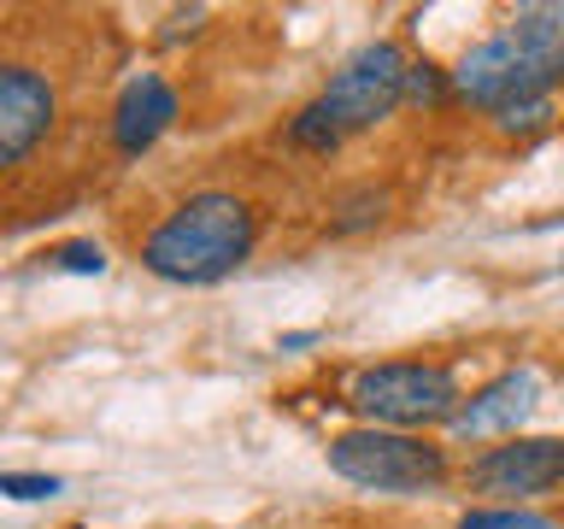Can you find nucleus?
<instances>
[{"instance_id": "f257e3e1", "label": "nucleus", "mask_w": 564, "mask_h": 529, "mask_svg": "<svg viewBox=\"0 0 564 529\" xmlns=\"http://www.w3.org/2000/svg\"><path fill=\"white\" fill-rule=\"evenodd\" d=\"M264 212L241 188H188L135 241L141 271L171 289H218L259 253Z\"/></svg>"}, {"instance_id": "f03ea898", "label": "nucleus", "mask_w": 564, "mask_h": 529, "mask_svg": "<svg viewBox=\"0 0 564 529\" xmlns=\"http://www.w3.org/2000/svg\"><path fill=\"white\" fill-rule=\"evenodd\" d=\"M558 88H564V7H546V0L518 7L500 30H488L482 42H470L453 60L458 106L482 118L518 100L558 95Z\"/></svg>"}, {"instance_id": "7ed1b4c3", "label": "nucleus", "mask_w": 564, "mask_h": 529, "mask_svg": "<svg viewBox=\"0 0 564 529\" xmlns=\"http://www.w3.org/2000/svg\"><path fill=\"white\" fill-rule=\"evenodd\" d=\"M324 465L341 483L365 494H394V500H423V494H447L458 483L453 447L435 435L412 430H377V423H347L324 441Z\"/></svg>"}, {"instance_id": "20e7f679", "label": "nucleus", "mask_w": 564, "mask_h": 529, "mask_svg": "<svg viewBox=\"0 0 564 529\" xmlns=\"http://www.w3.org/2000/svg\"><path fill=\"white\" fill-rule=\"evenodd\" d=\"M458 400H465V382L447 359H377L347 377V412L377 430L435 435L453 423Z\"/></svg>"}, {"instance_id": "39448f33", "label": "nucleus", "mask_w": 564, "mask_h": 529, "mask_svg": "<svg viewBox=\"0 0 564 529\" xmlns=\"http://www.w3.org/2000/svg\"><path fill=\"white\" fill-rule=\"evenodd\" d=\"M65 123V83L42 53L0 47V183L35 165Z\"/></svg>"}, {"instance_id": "423d86ee", "label": "nucleus", "mask_w": 564, "mask_h": 529, "mask_svg": "<svg viewBox=\"0 0 564 529\" xmlns=\"http://www.w3.org/2000/svg\"><path fill=\"white\" fill-rule=\"evenodd\" d=\"M405 65H412V53H405L394 35L359 42L324 77V88H317L312 100L335 118V130H341L347 141L370 136V130H382V123L405 106Z\"/></svg>"}, {"instance_id": "0eeeda50", "label": "nucleus", "mask_w": 564, "mask_h": 529, "mask_svg": "<svg viewBox=\"0 0 564 529\" xmlns=\"http://www.w3.org/2000/svg\"><path fill=\"white\" fill-rule=\"evenodd\" d=\"M458 483L482 494V506H529L564 488V435H506L476 447L458 465Z\"/></svg>"}, {"instance_id": "6e6552de", "label": "nucleus", "mask_w": 564, "mask_h": 529, "mask_svg": "<svg viewBox=\"0 0 564 529\" xmlns=\"http://www.w3.org/2000/svg\"><path fill=\"white\" fill-rule=\"evenodd\" d=\"M176 118H183L176 77H165L159 65H141L118 83L112 106H106V148H112L118 165H135V159H148L176 130Z\"/></svg>"}, {"instance_id": "1a4fd4ad", "label": "nucleus", "mask_w": 564, "mask_h": 529, "mask_svg": "<svg viewBox=\"0 0 564 529\" xmlns=\"http://www.w3.org/2000/svg\"><path fill=\"white\" fill-rule=\"evenodd\" d=\"M535 406H541V377L529 365H506L458 400V412L447 423V441H458V447H488V441L523 435V423L535 418Z\"/></svg>"}, {"instance_id": "9d476101", "label": "nucleus", "mask_w": 564, "mask_h": 529, "mask_svg": "<svg viewBox=\"0 0 564 529\" xmlns=\"http://www.w3.org/2000/svg\"><path fill=\"white\" fill-rule=\"evenodd\" d=\"M394 218V188L365 176V183H347L341 194H329L324 206V236L329 241H359V236H377V229Z\"/></svg>"}, {"instance_id": "9b49d317", "label": "nucleus", "mask_w": 564, "mask_h": 529, "mask_svg": "<svg viewBox=\"0 0 564 529\" xmlns=\"http://www.w3.org/2000/svg\"><path fill=\"white\" fill-rule=\"evenodd\" d=\"M282 141H289L294 153H306V159H329V153H341V148H347V136L335 130V118H329L317 100L294 106L289 123H282Z\"/></svg>"}, {"instance_id": "f8f14e48", "label": "nucleus", "mask_w": 564, "mask_h": 529, "mask_svg": "<svg viewBox=\"0 0 564 529\" xmlns=\"http://www.w3.org/2000/svg\"><path fill=\"white\" fill-rule=\"evenodd\" d=\"M405 106L412 112H447V106H458V95H453V65H441V60H430V53H417L412 65H405Z\"/></svg>"}, {"instance_id": "ddd939ff", "label": "nucleus", "mask_w": 564, "mask_h": 529, "mask_svg": "<svg viewBox=\"0 0 564 529\" xmlns=\"http://www.w3.org/2000/svg\"><path fill=\"white\" fill-rule=\"evenodd\" d=\"M558 123V95H541V100H518V106H500V112L488 118V130L500 141H541L546 130Z\"/></svg>"}, {"instance_id": "4468645a", "label": "nucleus", "mask_w": 564, "mask_h": 529, "mask_svg": "<svg viewBox=\"0 0 564 529\" xmlns=\"http://www.w3.org/2000/svg\"><path fill=\"white\" fill-rule=\"evenodd\" d=\"M35 259H42V271H47V277H106V271H112L106 247H100V241H88V236L53 241V247H42Z\"/></svg>"}, {"instance_id": "2eb2a0df", "label": "nucleus", "mask_w": 564, "mask_h": 529, "mask_svg": "<svg viewBox=\"0 0 564 529\" xmlns=\"http://www.w3.org/2000/svg\"><path fill=\"white\" fill-rule=\"evenodd\" d=\"M453 529H564V523L535 506H470Z\"/></svg>"}, {"instance_id": "dca6fc26", "label": "nucleus", "mask_w": 564, "mask_h": 529, "mask_svg": "<svg viewBox=\"0 0 564 529\" xmlns=\"http://www.w3.org/2000/svg\"><path fill=\"white\" fill-rule=\"evenodd\" d=\"M212 24V7H171L165 24L153 30V47H183V42H200Z\"/></svg>"}, {"instance_id": "f3484780", "label": "nucleus", "mask_w": 564, "mask_h": 529, "mask_svg": "<svg viewBox=\"0 0 564 529\" xmlns=\"http://www.w3.org/2000/svg\"><path fill=\"white\" fill-rule=\"evenodd\" d=\"M0 494L7 500H53V494H65V476H53V471H0Z\"/></svg>"}, {"instance_id": "a211bd4d", "label": "nucleus", "mask_w": 564, "mask_h": 529, "mask_svg": "<svg viewBox=\"0 0 564 529\" xmlns=\"http://www.w3.org/2000/svg\"><path fill=\"white\" fill-rule=\"evenodd\" d=\"M324 347V330H282L276 335V353H312Z\"/></svg>"}, {"instance_id": "6ab92c4d", "label": "nucleus", "mask_w": 564, "mask_h": 529, "mask_svg": "<svg viewBox=\"0 0 564 529\" xmlns=\"http://www.w3.org/2000/svg\"><path fill=\"white\" fill-rule=\"evenodd\" d=\"M558 264H564V259H558Z\"/></svg>"}]
</instances>
